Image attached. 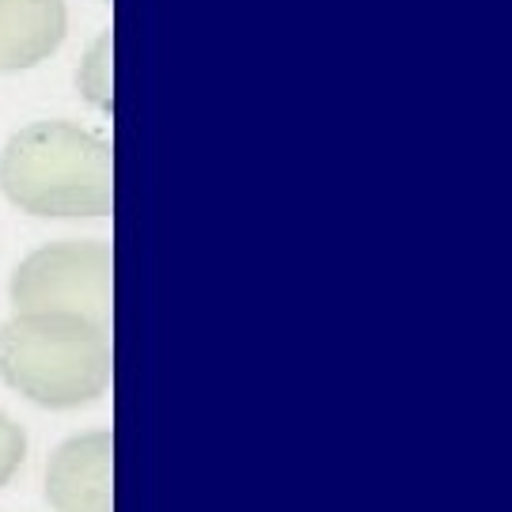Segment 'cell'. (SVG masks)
Segmentation results:
<instances>
[{"mask_svg":"<svg viewBox=\"0 0 512 512\" xmlns=\"http://www.w3.org/2000/svg\"><path fill=\"white\" fill-rule=\"evenodd\" d=\"M0 183L12 202L31 213H107L110 148L69 122H38L8 141Z\"/></svg>","mask_w":512,"mask_h":512,"instance_id":"cell-1","label":"cell"},{"mask_svg":"<svg viewBox=\"0 0 512 512\" xmlns=\"http://www.w3.org/2000/svg\"><path fill=\"white\" fill-rule=\"evenodd\" d=\"M0 376L38 403L92 399L107 384V338L69 311L23 315L0 334Z\"/></svg>","mask_w":512,"mask_h":512,"instance_id":"cell-2","label":"cell"},{"mask_svg":"<svg viewBox=\"0 0 512 512\" xmlns=\"http://www.w3.org/2000/svg\"><path fill=\"white\" fill-rule=\"evenodd\" d=\"M110 258L103 247H50L35 255L16 281V300L27 311H107Z\"/></svg>","mask_w":512,"mask_h":512,"instance_id":"cell-3","label":"cell"},{"mask_svg":"<svg viewBox=\"0 0 512 512\" xmlns=\"http://www.w3.org/2000/svg\"><path fill=\"white\" fill-rule=\"evenodd\" d=\"M65 0H0V73H23L65 38Z\"/></svg>","mask_w":512,"mask_h":512,"instance_id":"cell-4","label":"cell"}]
</instances>
